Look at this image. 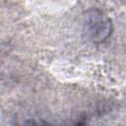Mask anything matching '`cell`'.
Here are the masks:
<instances>
[{
	"label": "cell",
	"mask_w": 126,
	"mask_h": 126,
	"mask_svg": "<svg viewBox=\"0 0 126 126\" xmlns=\"http://www.w3.org/2000/svg\"><path fill=\"white\" fill-rule=\"evenodd\" d=\"M84 21L87 33L93 41L103 42L109 37L112 31L111 20L102 11L95 8L88 10Z\"/></svg>",
	"instance_id": "obj_1"
},
{
	"label": "cell",
	"mask_w": 126,
	"mask_h": 126,
	"mask_svg": "<svg viewBox=\"0 0 126 126\" xmlns=\"http://www.w3.org/2000/svg\"><path fill=\"white\" fill-rule=\"evenodd\" d=\"M23 126H51L49 125L48 123L44 122V121H37V120H30V121H27Z\"/></svg>",
	"instance_id": "obj_2"
}]
</instances>
